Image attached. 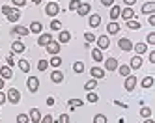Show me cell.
I'll return each mask as SVG.
<instances>
[{
	"mask_svg": "<svg viewBox=\"0 0 155 123\" xmlns=\"http://www.w3.org/2000/svg\"><path fill=\"white\" fill-rule=\"evenodd\" d=\"M8 101H9L12 105H17L19 101H21V93H19L17 88H9V89H8Z\"/></svg>",
	"mask_w": 155,
	"mask_h": 123,
	"instance_id": "6da1fadb",
	"label": "cell"
},
{
	"mask_svg": "<svg viewBox=\"0 0 155 123\" xmlns=\"http://www.w3.org/2000/svg\"><path fill=\"white\" fill-rule=\"evenodd\" d=\"M58 11H60V8H58L56 2H49L47 8H45V13H47L49 17H56V15H58Z\"/></svg>",
	"mask_w": 155,
	"mask_h": 123,
	"instance_id": "7a4b0ae2",
	"label": "cell"
},
{
	"mask_svg": "<svg viewBox=\"0 0 155 123\" xmlns=\"http://www.w3.org/2000/svg\"><path fill=\"white\" fill-rule=\"evenodd\" d=\"M108 47H110L108 36H99V37H97V49H99V50H105V49H108Z\"/></svg>",
	"mask_w": 155,
	"mask_h": 123,
	"instance_id": "3957f363",
	"label": "cell"
},
{
	"mask_svg": "<svg viewBox=\"0 0 155 123\" xmlns=\"http://www.w3.org/2000/svg\"><path fill=\"white\" fill-rule=\"evenodd\" d=\"M26 86L32 93L38 92V88H39V80H38V76H28V80H26Z\"/></svg>",
	"mask_w": 155,
	"mask_h": 123,
	"instance_id": "277c9868",
	"label": "cell"
},
{
	"mask_svg": "<svg viewBox=\"0 0 155 123\" xmlns=\"http://www.w3.org/2000/svg\"><path fill=\"white\" fill-rule=\"evenodd\" d=\"M135 86H137V76H125V89L127 92H133L135 89Z\"/></svg>",
	"mask_w": 155,
	"mask_h": 123,
	"instance_id": "5b68a950",
	"label": "cell"
},
{
	"mask_svg": "<svg viewBox=\"0 0 155 123\" xmlns=\"http://www.w3.org/2000/svg\"><path fill=\"white\" fill-rule=\"evenodd\" d=\"M45 49H47V52H51V54H54V56H56V54L60 52V49H62V47H60V43H56V41H51V43L47 45Z\"/></svg>",
	"mask_w": 155,
	"mask_h": 123,
	"instance_id": "8992f818",
	"label": "cell"
},
{
	"mask_svg": "<svg viewBox=\"0 0 155 123\" xmlns=\"http://www.w3.org/2000/svg\"><path fill=\"white\" fill-rule=\"evenodd\" d=\"M118 47H120L121 50H125V52H127V50L133 49V43H131V39L124 37V39H120V41H118Z\"/></svg>",
	"mask_w": 155,
	"mask_h": 123,
	"instance_id": "52a82bcc",
	"label": "cell"
},
{
	"mask_svg": "<svg viewBox=\"0 0 155 123\" xmlns=\"http://www.w3.org/2000/svg\"><path fill=\"white\" fill-rule=\"evenodd\" d=\"M120 17L124 19V21H131L133 17H135V11H133L131 8H125V9H121V11H120Z\"/></svg>",
	"mask_w": 155,
	"mask_h": 123,
	"instance_id": "ba28073f",
	"label": "cell"
},
{
	"mask_svg": "<svg viewBox=\"0 0 155 123\" xmlns=\"http://www.w3.org/2000/svg\"><path fill=\"white\" fill-rule=\"evenodd\" d=\"M52 41V36H51V34L47 32V34H41V36H39V39H38V43L41 45V47H47V45Z\"/></svg>",
	"mask_w": 155,
	"mask_h": 123,
	"instance_id": "9c48e42d",
	"label": "cell"
},
{
	"mask_svg": "<svg viewBox=\"0 0 155 123\" xmlns=\"http://www.w3.org/2000/svg\"><path fill=\"white\" fill-rule=\"evenodd\" d=\"M105 69H107V71H116V69H118V60H116V58H108V60L105 62Z\"/></svg>",
	"mask_w": 155,
	"mask_h": 123,
	"instance_id": "30bf717a",
	"label": "cell"
},
{
	"mask_svg": "<svg viewBox=\"0 0 155 123\" xmlns=\"http://www.w3.org/2000/svg\"><path fill=\"white\" fill-rule=\"evenodd\" d=\"M28 118H30V121H32V123H39V121H41V114H39V110H38V108H32V110H30V114H28Z\"/></svg>",
	"mask_w": 155,
	"mask_h": 123,
	"instance_id": "8fae6325",
	"label": "cell"
},
{
	"mask_svg": "<svg viewBox=\"0 0 155 123\" xmlns=\"http://www.w3.org/2000/svg\"><path fill=\"white\" fill-rule=\"evenodd\" d=\"M77 13H79L81 17L88 15V13H90V4H86V2H81V6L77 8Z\"/></svg>",
	"mask_w": 155,
	"mask_h": 123,
	"instance_id": "7c38bea8",
	"label": "cell"
},
{
	"mask_svg": "<svg viewBox=\"0 0 155 123\" xmlns=\"http://www.w3.org/2000/svg\"><path fill=\"white\" fill-rule=\"evenodd\" d=\"M107 32L110 34V36H114V34H118V32H120V24H118L116 21L108 22V24H107Z\"/></svg>",
	"mask_w": 155,
	"mask_h": 123,
	"instance_id": "4fadbf2b",
	"label": "cell"
},
{
	"mask_svg": "<svg viewBox=\"0 0 155 123\" xmlns=\"http://www.w3.org/2000/svg\"><path fill=\"white\" fill-rule=\"evenodd\" d=\"M0 76H2L4 80H8V78H12V76H13V73H12V67H8V65L0 67Z\"/></svg>",
	"mask_w": 155,
	"mask_h": 123,
	"instance_id": "5bb4252c",
	"label": "cell"
},
{
	"mask_svg": "<svg viewBox=\"0 0 155 123\" xmlns=\"http://www.w3.org/2000/svg\"><path fill=\"white\" fill-rule=\"evenodd\" d=\"M90 75L97 80V78H103V76H105V69H101V67H92V69H90Z\"/></svg>",
	"mask_w": 155,
	"mask_h": 123,
	"instance_id": "9a60e30c",
	"label": "cell"
},
{
	"mask_svg": "<svg viewBox=\"0 0 155 123\" xmlns=\"http://www.w3.org/2000/svg\"><path fill=\"white\" fill-rule=\"evenodd\" d=\"M8 19L12 21V22H17V21L21 19V11H19L17 8H12V11L8 13Z\"/></svg>",
	"mask_w": 155,
	"mask_h": 123,
	"instance_id": "2e32d148",
	"label": "cell"
},
{
	"mask_svg": "<svg viewBox=\"0 0 155 123\" xmlns=\"http://www.w3.org/2000/svg\"><path fill=\"white\" fill-rule=\"evenodd\" d=\"M133 49L137 50V54H138V56H142L144 52L148 50V45H146V43H137V45H133Z\"/></svg>",
	"mask_w": 155,
	"mask_h": 123,
	"instance_id": "e0dca14e",
	"label": "cell"
},
{
	"mask_svg": "<svg viewBox=\"0 0 155 123\" xmlns=\"http://www.w3.org/2000/svg\"><path fill=\"white\" fill-rule=\"evenodd\" d=\"M131 69H140V67H142V56H135V58H133L131 60Z\"/></svg>",
	"mask_w": 155,
	"mask_h": 123,
	"instance_id": "ac0fdd59",
	"label": "cell"
},
{
	"mask_svg": "<svg viewBox=\"0 0 155 123\" xmlns=\"http://www.w3.org/2000/svg\"><path fill=\"white\" fill-rule=\"evenodd\" d=\"M12 34H17V36H26V34H30V30L25 28V26H13Z\"/></svg>",
	"mask_w": 155,
	"mask_h": 123,
	"instance_id": "d6986e66",
	"label": "cell"
},
{
	"mask_svg": "<svg viewBox=\"0 0 155 123\" xmlns=\"http://www.w3.org/2000/svg\"><path fill=\"white\" fill-rule=\"evenodd\" d=\"M51 80L56 82V84H60V82L64 80V73H62V71H54V73L51 75Z\"/></svg>",
	"mask_w": 155,
	"mask_h": 123,
	"instance_id": "ffe728a7",
	"label": "cell"
},
{
	"mask_svg": "<svg viewBox=\"0 0 155 123\" xmlns=\"http://www.w3.org/2000/svg\"><path fill=\"white\" fill-rule=\"evenodd\" d=\"M153 11H155V2H148V4H144L142 6V13H153Z\"/></svg>",
	"mask_w": 155,
	"mask_h": 123,
	"instance_id": "44dd1931",
	"label": "cell"
},
{
	"mask_svg": "<svg viewBox=\"0 0 155 123\" xmlns=\"http://www.w3.org/2000/svg\"><path fill=\"white\" fill-rule=\"evenodd\" d=\"M99 24H101V17H99L97 13H94V15L90 17V26H92V28H97Z\"/></svg>",
	"mask_w": 155,
	"mask_h": 123,
	"instance_id": "7402d4cb",
	"label": "cell"
},
{
	"mask_svg": "<svg viewBox=\"0 0 155 123\" xmlns=\"http://www.w3.org/2000/svg\"><path fill=\"white\" fill-rule=\"evenodd\" d=\"M120 11H121V8H120V6H112V8H110V19L116 21V19L120 17Z\"/></svg>",
	"mask_w": 155,
	"mask_h": 123,
	"instance_id": "603a6c76",
	"label": "cell"
},
{
	"mask_svg": "<svg viewBox=\"0 0 155 123\" xmlns=\"http://www.w3.org/2000/svg\"><path fill=\"white\" fill-rule=\"evenodd\" d=\"M12 49H13V52H25V43H21V41H15L13 45H12Z\"/></svg>",
	"mask_w": 155,
	"mask_h": 123,
	"instance_id": "cb8c5ba5",
	"label": "cell"
},
{
	"mask_svg": "<svg viewBox=\"0 0 155 123\" xmlns=\"http://www.w3.org/2000/svg\"><path fill=\"white\" fill-rule=\"evenodd\" d=\"M19 69L23 71V73H28V71H30V63H28V60H19Z\"/></svg>",
	"mask_w": 155,
	"mask_h": 123,
	"instance_id": "d4e9b609",
	"label": "cell"
},
{
	"mask_svg": "<svg viewBox=\"0 0 155 123\" xmlns=\"http://www.w3.org/2000/svg\"><path fill=\"white\" fill-rule=\"evenodd\" d=\"M97 88V80H95V78H92V80H88L86 84H84V89H86V92H92V89H95Z\"/></svg>",
	"mask_w": 155,
	"mask_h": 123,
	"instance_id": "484cf974",
	"label": "cell"
},
{
	"mask_svg": "<svg viewBox=\"0 0 155 123\" xmlns=\"http://www.w3.org/2000/svg\"><path fill=\"white\" fill-rule=\"evenodd\" d=\"M41 30H43V26H41V22H38V21H34V22L30 24V32H34V34H39Z\"/></svg>",
	"mask_w": 155,
	"mask_h": 123,
	"instance_id": "4316f807",
	"label": "cell"
},
{
	"mask_svg": "<svg viewBox=\"0 0 155 123\" xmlns=\"http://www.w3.org/2000/svg\"><path fill=\"white\" fill-rule=\"evenodd\" d=\"M118 71H120V75H121V76H129L131 67H129V65H118Z\"/></svg>",
	"mask_w": 155,
	"mask_h": 123,
	"instance_id": "83f0119b",
	"label": "cell"
},
{
	"mask_svg": "<svg viewBox=\"0 0 155 123\" xmlns=\"http://www.w3.org/2000/svg\"><path fill=\"white\" fill-rule=\"evenodd\" d=\"M140 26H142V24H140L138 21H133V19L127 21V28H129V30H140Z\"/></svg>",
	"mask_w": 155,
	"mask_h": 123,
	"instance_id": "f1b7e54d",
	"label": "cell"
},
{
	"mask_svg": "<svg viewBox=\"0 0 155 123\" xmlns=\"http://www.w3.org/2000/svg\"><path fill=\"white\" fill-rule=\"evenodd\" d=\"M92 58H94L95 62H103V52L99 50V49H94V50H92Z\"/></svg>",
	"mask_w": 155,
	"mask_h": 123,
	"instance_id": "f546056e",
	"label": "cell"
},
{
	"mask_svg": "<svg viewBox=\"0 0 155 123\" xmlns=\"http://www.w3.org/2000/svg\"><path fill=\"white\" fill-rule=\"evenodd\" d=\"M69 39H71V34L65 32V30H62V32H60V43H68Z\"/></svg>",
	"mask_w": 155,
	"mask_h": 123,
	"instance_id": "4dcf8cb0",
	"label": "cell"
},
{
	"mask_svg": "<svg viewBox=\"0 0 155 123\" xmlns=\"http://www.w3.org/2000/svg\"><path fill=\"white\" fill-rule=\"evenodd\" d=\"M153 82H155V78H153V76H146V78L142 80V88H151Z\"/></svg>",
	"mask_w": 155,
	"mask_h": 123,
	"instance_id": "1f68e13d",
	"label": "cell"
},
{
	"mask_svg": "<svg viewBox=\"0 0 155 123\" xmlns=\"http://www.w3.org/2000/svg\"><path fill=\"white\" fill-rule=\"evenodd\" d=\"M68 105L71 108H77V106H82V99H69L68 101Z\"/></svg>",
	"mask_w": 155,
	"mask_h": 123,
	"instance_id": "d6a6232c",
	"label": "cell"
},
{
	"mask_svg": "<svg viewBox=\"0 0 155 123\" xmlns=\"http://www.w3.org/2000/svg\"><path fill=\"white\" fill-rule=\"evenodd\" d=\"M73 71H75V73H82V71H84V63H82V62H75V63H73Z\"/></svg>",
	"mask_w": 155,
	"mask_h": 123,
	"instance_id": "836d02e7",
	"label": "cell"
},
{
	"mask_svg": "<svg viewBox=\"0 0 155 123\" xmlns=\"http://www.w3.org/2000/svg\"><path fill=\"white\" fill-rule=\"evenodd\" d=\"M51 65H52V67H60V65H62V58H60L58 54H56V56H52V60H51Z\"/></svg>",
	"mask_w": 155,
	"mask_h": 123,
	"instance_id": "e575fe53",
	"label": "cell"
},
{
	"mask_svg": "<svg viewBox=\"0 0 155 123\" xmlns=\"http://www.w3.org/2000/svg\"><path fill=\"white\" fill-rule=\"evenodd\" d=\"M140 116H142V118H150V116H151V108H150V106L140 108Z\"/></svg>",
	"mask_w": 155,
	"mask_h": 123,
	"instance_id": "d590c367",
	"label": "cell"
},
{
	"mask_svg": "<svg viewBox=\"0 0 155 123\" xmlns=\"http://www.w3.org/2000/svg\"><path fill=\"white\" fill-rule=\"evenodd\" d=\"M99 101V95L94 93V92H88V103H97Z\"/></svg>",
	"mask_w": 155,
	"mask_h": 123,
	"instance_id": "8d00e7d4",
	"label": "cell"
},
{
	"mask_svg": "<svg viewBox=\"0 0 155 123\" xmlns=\"http://www.w3.org/2000/svg\"><path fill=\"white\" fill-rule=\"evenodd\" d=\"M28 121H30V118L26 114H19L17 116V123H28Z\"/></svg>",
	"mask_w": 155,
	"mask_h": 123,
	"instance_id": "74e56055",
	"label": "cell"
},
{
	"mask_svg": "<svg viewBox=\"0 0 155 123\" xmlns=\"http://www.w3.org/2000/svg\"><path fill=\"white\" fill-rule=\"evenodd\" d=\"M51 28H52V30H62V22L54 19V21L51 22Z\"/></svg>",
	"mask_w": 155,
	"mask_h": 123,
	"instance_id": "f35d334b",
	"label": "cell"
},
{
	"mask_svg": "<svg viewBox=\"0 0 155 123\" xmlns=\"http://www.w3.org/2000/svg\"><path fill=\"white\" fill-rule=\"evenodd\" d=\"M84 39H86V43H92V41H95V36H94L92 32H86L84 34Z\"/></svg>",
	"mask_w": 155,
	"mask_h": 123,
	"instance_id": "ab89813d",
	"label": "cell"
},
{
	"mask_svg": "<svg viewBox=\"0 0 155 123\" xmlns=\"http://www.w3.org/2000/svg\"><path fill=\"white\" fill-rule=\"evenodd\" d=\"M47 65H49V62H47V60H39L38 69H39V71H45V69H47Z\"/></svg>",
	"mask_w": 155,
	"mask_h": 123,
	"instance_id": "60d3db41",
	"label": "cell"
},
{
	"mask_svg": "<svg viewBox=\"0 0 155 123\" xmlns=\"http://www.w3.org/2000/svg\"><path fill=\"white\" fill-rule=\"evenodd\" d=\"M94 123H107V118H105L103 114H97V116L94 118Z\"/></svg>",
	"mask_w": 155,
	"mask_h": 123,
	"instance_id": "b9f144b4",
	"label": "cell"
},
{
	"mask_svg": "<svg viewBox=\"0 0 155 123\" xmlns=\"http://www.w3.org/2000/svg\"><path fill=\"white\" fill-rule=\"evenodd\" d=\"M79 6H81V0H71V2H69V9H73V11Z\"/></svg>",
	"mask_w": 155,
	"mask_h": 123,
	"instance_id": "7bdbcfd3",
	"label": "cell"
},
{
	"mask_svg": "<svg viewBox=\"0 0 155 123\" xmlns=\"http://www.w3.org/2000/svg\"><path fill=\"white\" fill-rule=\"evenodd\" d=\"M148 45H155V32L148 34Z\"/></svg>",
	"mask_w": 155,
	"mask_h": 123,
	"instance_id": "ee69618b",
	"label": "cell"
},
{
	"mask_svg": "<svg viewBox=\"0 0 155 123\" xmlns=\"http://www.w3.org/2000/svg\"><path fill=\"white\" fill-rule=\"evenodd\" d=\"M12 2H13L15 8H23V6L26 4V0H12Z\"/></svg>",
	"mask_w": 155,
	"mask_h": 123,
	"instance_id": "f6af8a7d",
	"label": "cell"
},
{
	"mask_svg": "<svg viewBox=\"0 0 155 123\" xmlns=\"http://www.w3.org/2000/svg\"><path fill=\"white\" fill-rule=\"evenodd\" d=\"M58 123H69V116L68 114H62L60 119H58Z\"/></svg>",
	"mask_w": 155,
	"mask_h": 123,
	"instance_id": "bcb514c9",
	"label": "cell"
},
{
	"mask_svg": "<svg viewBox=\"0 0 155 123\" xmlns=\"http://www.w3.org/2000/svg\"><path fill=\"white\" fill-rule=\"evenodd\" d=\"M39 123H54V119H52V116H45V118H41Z\"/></svg>",
	"mask_w": 155,
	"mask_h": 123,
	"instance_id": "7dc6e473",
	"label": "cell"
},
{
	"mask_svg": "<svg viewBox=\"0 0 155 123\" xmlns=\"http://www.w3.org/2000/svg\"><path fill=\"white\" fill-rule=\"evenodd\" d=\"M6 62H8V67H12V65H15V62H13V56L9 54L8 58H6Z\"/></svg>",
	"mask_w": 155,
	"mask_h": 123,
	"instance_id": "c3c4849f",
	"label": "cell"
},
{
	"mask_svg": "<svg viewBox=\"0 0 155 123\" xmlns=\"http://www.w3.org/2000/svg\"><path fill=\"white\" fill-rule=\"evenodd\" d=\"M101 4H103L105 8H110V6L114 4V0H101Z\"/></svg>",
	"mask_w": 155,
	"mask_h": 123,
	"instance_id": "681fc988",
	"label": "cell"
},
{
	"mask_svg": "<svg viewBox=\"0 0 155 123\" xmlns=\"http://www.w3.org/2000/svg\"><path fill=\"white\" fill-rule=\"evenodd\" d=\"M4 103H6V93L0 89V105H4Z\"/></svg>",
	"mask_w": 155,
	"mask_h": 123,
	"instance_id": "f907efd6",
	"label": "cell"
},
{
	"mask_svg": "<svg viewBox=\"0 0 155 123\" xmlns=\"http://www.w3.org/2000/svg\"><path fill=\"white\" fill-rule=\"evenodd\" d=\"M9 11H12V8H9V6H2V13H4V15H8Z\"/></svg>",
	"mask_w": 155,
	"mask_h": 123,
	"instance_id": "816d5d0a",
	"label": "cell"
},
{
	"mask_svg": "<svg viewBox=\"0 0 155 123\" xmlns=\"http://www.w3.org/2000/svg\"><path fill=\"white\" fill-rule=\"evenodd\" d=\"M148 22H150V24H151V26L155 24V13H151V15H150V19H148Z\"/></svg>",
	"mask_w": 155,
	"mask_h": 123,
	"instance_id": "f5cc1de1",
	"label": "cell"
},
{
	"mask_svg": "<svg viewBox=\"0 0 155 123\" xmlns=\"http://www.w3.org/2000/svg\"><path fill=\"white\" fill-rule=\"evenodd\" d=\"M124 2H125V6H127V8H131L133 4H135V2H137V0H124Z\"/></svg>",
	"mask_w": 155,
	"mask_h": 123,
	"instance_id": "db71d44e",
	"label": "cell"
},
{
	"mask_svg": "<svg viewBox=\"0 0 155 123\" xmlns=\"http://www.w3.org/2000/svg\"><path fill=\"white\" fill-rule=\"evenodd\" d=\"M47 105H49V106L54 105V97H49V99H47Z\"/></svg>",
	"mask_w": 155,
	"mask_h": 123,
	"instance_id": "11a10c76",
	"label": "cell"
},
{
	"mask_svg": "<svg viewBox=\"0 0 155 123\" xmlns=\"http://www.w3.org/2000/svg\"><path fill=\"white\" fill-rule=\"evenodd\" d=\"M150 62H153V63H155V52H153V50L150 52Z\"/></svg>",
	"mask_w": 155,
	"mask_h": 123,
	"instance_id": "9f6ffc18",
	"label": "cell"
},
{
	"mask_svg": "<svg viewBox=\"0 0 155 123\" xmlns=\"http://www.w3.org/2000/svg\"><path fill=\"white\" fill-rule=\"evenodd\" d=\"M0 89H4V78L0 76Z\"/></svg>",
	"mask_w": 155,
	"mask_h": 123,
	"instance_id": "6f0895ef",
	"label": "cell"
},
{
	"mask_svg": "<svg viewBox=\"0 0 155 123\" xmlns=\"http://www.w3.org/2000/svg\"><path fill=\"white\" fill-rule=\"evenodd\" d=\"M144 123H153V119H150V118H146V121H144Z\"/></svg>",
	"mask_w": 155,
	"mask_h": 123,
	"instance_id": "680465c9",
	"label": "cell"
},
{
	"mask_svg": "<svg viewBox=\"0 0 155 123\" xmlns=\"http://www.w3.org/2000/svg\"><path fill=\"white\" fill-rule=\"evenodd\" d=\"M32 2H34V4H39V2H41V0H32Z\"/></svg>",
	"mask_w": 155,
	"mask_h": 123,
	"instance_id": "91938a15",
	"label": "cell"
},
{
	"mask_svg": "<svg viewBox=\"0 0 155 123\" xmlns=\"http://www.w3.org/2000/svg\"><path fill=\"white\" fill-rule=\"evenodd\" d=\"M51 2H52V0H51Z\"/></svg>",
	"mask_w": 155,
	"mask_h": 123,
	"instance_id": "94428289",
	"label": "cell"
}]
</instances>
